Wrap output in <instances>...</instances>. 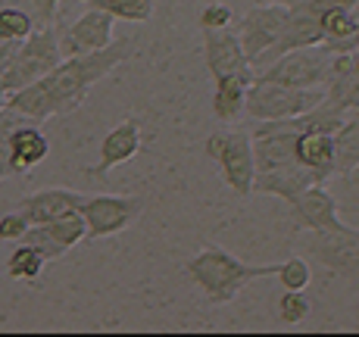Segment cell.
<instances>
[{"mask_svg": "<svg viewBox=\"0 0 359 337\" xmlns=\"http://www.w3.org/2000/svg\"><path fill=\"white\" fill-rule=\"evenodd\" d=\"M135 53L131 38H113L107 47L85 57H63L44 78L19 88L6 97V106L22 113L32 122H47L50 116H69L85 103L91 88L103 81L116 66H122Z\"/></svg>", "mask_w": 359, "mask_h": 337, "instance_id": "6da1fadb", "label": "cell"}, {"mask_svg": "<svg viewBox=\"0 0 359 337\" xmlns=\"http://www.w3.org/2000/svg\"><path fill=\"white\" fill-rule=\"evenodd\" d=\"M184 272H188V278L206 294L210 303L222 306V303H231V300L238 297L244 287H250L253 281L272 278V275L278 272V263L253 266V263L238 259L231 250H225V247L206 244L203 250L184 266Z\"/></svg>", "mask_w": 359, "mask_h": 337, "instance_id": "7a4b0ae2", "label": "cell"}, {"mask_svg": "<svg viewBox=\"0 0 359 337\" xmlns=\"http://www.w3.org/2000/svg\"><path fill=\"white\" fill-rule=\"evenodd\" d=\"M325 100V88H287L278 81L253 78L247 88L244 116L253 122H272V119H291L306 109L319 106Z\"/></svg>", "mask_w": 359, "mask_h": 337, "instance_id": "3957f363", "label": "cell"}, {"mask_svg": "<svg viewBox=\"0 0 359 337\" xmlns=\"http://www.w3.org/2000/svg\"><path fill=\"white\" fill-rule=\"evenodd\" d=\"M206 156L219 166L222 181L229 184L238 197L253 194V175H257V163H253V137L244 128H219L206 137Z\"/></svg>", "mask_w": 359, "mask_h": 337, "instance_id": "277c9868", "label": "cell"}, {"mask_svg": "<svg viewBox=\"0 0 359 337\" xmlns=\"http://www.w3.org/2000/svg\"><path fill=\"white\" fill-rule=\"evenodd\" d=\"M60 60H63V53H60L57 25H38V29L22 41L16 60L0 72V81H4L6 94H13V91H19V88L32 85V81L44 78Z\"/></svg>", "mask_w": 359, "mask_h": 337, "instance_id": "5b68a950", "label": "cell"}, {"mask_svg": "<svg viewBox=\"0 0 359 337\" xmlns=\"http://www.w3.org/2000/svg\"><path fill=\"white\" fill-rule=\"evenodd\" d=\"M331 63H334V50H328L325 44H309V47H297V50L281 53L269 66L257 69L253 78L278 81V85H287V88H325L331 75Z\"/></svg>", "mask_w": 359, "mask_h": 337, "instance_id": "8992f818", "label": "cell"}, {"mask_svg": "<svg viewBox=\"0 0 359 337\" xmlns=\"http://www.w3.org/2000/svg\"><path fill=\"white\" fill-rule=\"evenodd\" d=\"M85 228L91 240H103L122 235L126 228L141 219L144 212V197L137 194H94V197H81L79 206Z\"/></svg>", "mask_w": 359, "mask_h": 337, "instance_id": "52a82bcc", "label": "cell"}, {"mask_svg": "<svg viewBox=\"0 0 359 337\" xmlns=\"http://www.w3.org/2000/svg\"><path fill=\"white\" fill-rule=\"evenodd\" d=\"M306 250L313 259H319L328 272L347 278L359 287V228L344 231H306Z\"/></svg>", "mask_w": 359, "mask_h": 337, "instance_id": "ba28073f", "label": "cell"}, {"mask_svg": "<svg viewBox=\"0 0 359 337\" xmlns=\"http://www.w3.org/2000/svg\"><path fill=\"white\" fill-rule=\"evenodd\" d=\"M287 10L291 6L278 4V0H272V4H257L250 6V10L241 16L238 22V38H241V47H244L247 60H250V66L257 63V57L269 50V47L278 41L281 29H285V19H287Z\"/></svg>", "mask_w": 359, "mask_h": 337, "instance_id": "9c48e42d", "label": "cell"}, {"mask_svg": "<svg viewBox=\"0 0 359 337\" xmlns=\"http://www.w3.org/2000/svg\"><path fill=\"white\" fill-rule=\"evenodd\" d=\"M291 219L297 231H344L350 225H344V219L337 216V200L328 191V184H309L303 194H297L291 203Z\"/></svg>", "mask_w": 359, "mask_h": 337, "instance_id": "30bf717a", "label": "cell"}, {"mask_svg": "<svg viewBox=\"0 0 359 337\" xmlns=\"http://www.w3.org/2000/svg\"><path fill=\"white\" fill-rule=\"evenodd\" d=\"M113 22L116 19L103 10H88L81 13L75 22H69L66 29L60 32V53L63 57H85V53H94L100 47H107L113 41Z\"/></svg>", "mask_w": 359, "mask_h": 337, "instance_id": "8fae6325", "label": "cell"}, {"mask_svg": "<svg viewBox=\"0 0 359 337\" xmlns=\"http://www.w3.org/2000/svg\"><path fill=\"white\" fill-rule=\"evenodd\" d=\"M85 238H88L85 219H81V212H72V216L53 219V222L32 225L29 235H25L22 240H29L32 247H38L41 256H44L47 263H53V259L66 256L72 247H79Z\"/></svg>", "mask_w": 359, "mask_h": 337, "instance_id": "7c38bea8", "label": "cell"}, {"mask_svg": "<svg viewBox=\"0 0 359 337\" xmlns=\"http://www.w3.org/2000/svg\"><path fill=\"white\" fill-rule=\"evenodd\" d=\"M144 147V132H141V122L135 116L122 119L116 128H109L107 137L100 141V150H97V166L91 169V175H109L113 169L126 166L128 160H135Z\"/></svg>", "mask_w": 359, "mask_h": 337, "instance_id": "4fadbf2b", "label": "cell"}, {"mask_svg": "<svg viewBox=\"0 0 359 337\" xmlns=\"http://www.w3.org/2000/svg\"><path fill=\"white\" fill-rule=\"evenodd\" d=\"M203 63L212 78H222V75H253V66L247 60L234 29L203 32Z\"/></svg>", "mask_w": 359, "mask_h": 337, "instance_id": "5bb4252c", "label": "cell"}, {"mask_svg": "<svg viewBox=\"0 0 359 337\" xmlns=\"http://www.w3.org/2000/svg\"><path fill=\"white\" fill-rule=\"evenodd\" d=\"M309 184H322V178L313 169L300 166V163H287V166H278V169L257 172L253 175V194H269V197H278V200L291 203Z\"/></svg>", "mask_w": 359, "mask_h": 337, "instance_id": "9a60e30c", "label": "cell"}, {"mask_svg": "<svg viewBox=\"0 0 359 337\" xmlns=\"http://www.w3.org/2000/svg\"><path fill=\"white\" fill-rule=\"evenodd\" d=\"M79 206H81V194H75V191L44 188V191H38V194L22 197L16 209H22L32 225H44V222H53V219L72 216V212H79Z\"/></svg>", "mask_w": 359, "mask_h": 337, "instance_id": "2e32d148", "label": "cell"}, {"mask_svg": "<svg viewBox=\"0 0 359 337\" xmlns=\"http://www.w3.org/2000/svg\"><path fill=\"white\" fill-rule=\"evenodd\" d=\"M6 147H10L13 175H29V172L38 166V163H44L47 153H50V141L41 132V122L19 125L16 132L6 137Z\"/></svg>", "mask_w": 359, "mask_h": 337, "instance_id": "e0dca14e", "label": "cell"}, {"mask_svg": "<svg viewBox=\"0 0 359 337\" xmlns=\"http://www.w3.org/2000/svg\"><path fill=\"white\" fill-rule=\"evenodd\" d=\"M322 44L334 53H350L359 47V6H331L319 19Z\"/></svg>", "mask_w": 359, "mask_h": 337, "instance_id": "ac0fdd59", "label": "cell"}, {"mask_svg": "<svg viewBox=\"0 0 359 337\" xmlns=\"http://www.w3.org/2000/svg\"><path fill=\"white\" fill-rule=\"evenodd\" d=\"M294 156L300 166L313 169L322 181H328L334 175V135L319 132V128H303L297 132Z\"/></svg>", "mask_w": 359, "mask_h": 337, "instance_id": "d6986e66", "label": "cell"}, {"mask_svg": "<svg viewBox=\"0 0 359 337\" xmlns=\"http://www.w3.org/2000/svg\"><path fill=\"white\" fill-rule=\"evenodd\" d=\"M216 81V91H212V116H216L222 125H231L244 116V103H247V88H250L253 75H222Z\"/></svg>", "mask_w": 359, "mask_h": 337, "instance_id": "ffe728a7", "label": "cell"}, {"mask_svg": "<svg viewBox=\"0 0 359 337\" xmlns=\"http://www.w3.org/2000/svg\"><path fill=\"white\" fill-rule=\"evenodd\" d=\"M328 191L337 200V216L344 219V225L359 228V166L347 172H334L328 178Z\"/></svg>", "mask_w": 359, "mask_h": 337, "instance_id": "44dd1931", "label": "cell"}, {"mask_svg": "<svg viewBox=\"0 0 359 337\" xmlns=\"http://www.w3.org/2000/svg\"><path fill=\"white\" fill-rule=\"evenodd\" d=\"M359 166V106L344 116L334 132V172Z\"/></svg>", "mask_w": 359, "mask_h": 337, "instance_id": "7402d4cb", "label": "cell"}, {"mask_svg": "<svg viewBox=\"0 0 359 337\" xmlns=\"http://www.w3.org/2000/svg\"><path fill=\"white\" fill-rule=\"evenodd\" d=\"M47 259L41 256L38 247H32L29 240H19L16 247H13L10 259H6V275L16 281H34L41 272H44Z\"/></svg>", "mask_w": 359, "mask_h": 337, "instance_id": "603a6c76", "label": "cell"}, {"mask_svg": "<svg viewBox=\"0 0 359 337\" xmlns=\"http://www.w3.org/2000/svg\"><path fill=\"white\" fill-rule=\"evenodd\" d=\"M34 29H38V25H34L32 13L25 10L22 4H10V0H6V4L0 6V38L25 41Z\"/></svg>", "mask_w": 359, "mask_h": 337, "instance_id": "cb8c5ba5", "label": "cell"}, {"mask_svg": "<svg viewBox=\"0 0 359 337\" xmlns=\"http://www.w3.org/2000/svg\"><path fill=\"white\" fill-rule=\"evenodd\" d=\"M91 6L122 22H150L154 16V0H91Z\"/></svg>", "mask_w": 359, "mask_h": 337, "instance_id": "d4e9b609", "label": "cell"}, {"mask_svg": "<svg viewBox=\"0 0 359 337\" xmlns=\"http://www.w3.org/2000/svg\"><path fill=\"white\" fill-rule=\"evenodd\" d=\"M275 278L281 281L285 291H306L309 281H313V269H309V263L303 256H287L285 263H278Z\"/></svg>", "mask_w": 359, "mask_h": 337, "instance_id": "484cf974", "label": "cell"}, {"mask_svg": "<svg viewBox=\"0 0 359 337\" xmlns=\"http://www.w3.org/2000/svg\"><path fill=\"white\" fill-rule=\"evenodd\" d=\"M309 312H313V303H309L306 291H285L278 297V319L285 325H300Z\"/></svg>", "mask_w": 359, "mask_h": 337, "instance_id": "4316f807", "label": "cell"}, {"mask_svg": "<svg viewBox=\"0 0 359 337\" xmlns=\"http://www.w3.org/2000/svg\"><path fill=\"white\" fill-rule=\"evenodd\" d=\"M234 10L229 4H222V0H216V4H206L203 10H200L197 16V25L200 32H222V29H231L234 25Z\"/></svg>", "mask_w": 359, "mask_h": 337, "instance_id": "83f0119b", "label": "cell"}, {"mask_svg": "<svg viewBox=\"0 0 359 337\" xmlns=\"http://www.w3.org/2000/svg\"><path fill=\"white\" fill-rule=\"evenodd\" d=\"M32 222L25 219L22 209H13V212H4L0 216V240H10V244H19L25 235H29Z\"/></svg>", "mask_w": 359, "mask_h": 337, "instance_id": "f1b7e54d", "label": "cell"}, {"mask_svg": "<svg viewBox=\"0 0 359 337\" xmlns=\"http://www.w3.org/2000/svg\"><path fill=\"white\" fill-rule=\"evenodd\" d=\"M60 4L63 0H22V6L32 13L34 25H57Z\"/></svg>", "mask_w": 359, "mask_h": 337, "instance_id": "f546056e", "label": "cell"}, {"mask_svg": "<svg viewBox=\"0 0 359 337\" xmlns=\"http://www.w3.org/2000/svg\"><path fill=\"white\" fill-rule=\"evenodd\" d=\"M19 47H22V41H6V38H0V72H4V69L10 66L13 60H16Z\"/></svg>", "mask_w": 359, "mask_h": 337, "instance_id": "4dcf8cb0", "label": "cell"}, {"mask_svg": "<svg viewBox=\"0 0 359 337\" xmlns=\"http://www.w3.org/2000/svg\"><path fill=\"white\" fill-rule=\"evenodd\" d=\"M13 175V163H10V147H6V137H0V181Z\"/></svg>", "mask_w": 359, "mask_h": 337, "instance_id": "1f68e13d", "label": "cell"}, {"mask_svg": "<svg viewBox=\"0 0 359 337\" xmlns=\"http://www.w3.org/2000/svg\"><path fill=\"white\" fill-rule=\"evenodd\" d=\"M6 97H10V94H6V88H4V81H0V106H4V103H6Z\"/></svg>", "mask_w": 359, "mask_h": 337, "instance_id": "d6a6232c", "label": "cell"}, {"mask_svg": "<svg viewBox=\"0 0 359 337\" xmlns=\"http://www.w3.org/2000/svg\"><path fill=\"white\" fill-rule=\"evenodd\" d=\"M4 4H6V0H0V6H4Z\"/></svg>", "mask_w": 359, "mask_h": 337, "instance_id": "836d02e7", "label": "cell"}]
</instances>
